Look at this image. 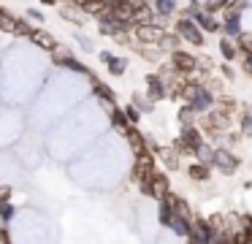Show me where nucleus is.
<instances>
[{
    "instance_id": "nucleus-1",
    "label": "nucleus",
    "mask_w": 252,
    "mask_h": 244,
    "mask_svg": "<svg viewBox=\"0 0 252 244\" xmlns=\"http://www.w3.org/2000/svg\"><path fill=\"white\" fill-rule=\"evenodd\" d=\"M182 98H185V103H187V106H190L195 114L212 111V108H214V95H212V90H206L203 84H198L195 79H190V81L185 84Z\"/></svg>"
},
{
    "instance_id": "nucleus-2",
    "label": "nucleus",
    "mask_w": 252,
    "mask_h": 244,
    "mask_svg": "<svg viewBox=\"0 0 252 244\" xmlns=\"http://www.w3.org/2000/svg\"><path fill=\"white\" fill-rule=\"evenodd\" d=\"M185 16H190L203 33H222V22L214 19L212 11H206V8H195V5H190V8L185 11Z\"/></svg>"
},
{
    "instance_id": "nucleus-3",
    "label": "nucleus",
    "mask_w": 252,
    "mask_h": 244,
    "mask_svg": "<svg viewBox=\"0 0 252 244\" xmlns=\"http://www.w3.org/2000/svg\"><path fill=\"white\" fill-rule=\"evenodd\" d=\"M163 35H165V30L160 25H152V19L136 22V25H133V38H136L138 43H158L160 46V38Z\"/></svg>"
},
{
    "instance_id": "nucleus-4",
    "label": "nucleus",
    "mask_w": 252,
    "mask_h": 244,
    "mask_svg": "<svg viewBox=\"0 0 252 244\" xmlns=\"http://www.w3.org/2000/svg\"><path fill=\"white\" fill-rule=\"evenodd\" d=\"M176 33H179V38H185L187 43H195V46H203V41H206L203 30L190 19V16H182V19L176 22Z\"/></svg>"
},
{
    "instance_id": "nucleus-5",
    "label": "nucleus",
    "mask_w": 252,
    "mask_h": 244,
    "mask_svg": "<svg viewBox=\"0 0 252 244\" xmlns=\"http://www.w3.org/2000/svg\"><path fill=\"white\" fill-rule=\"evenodd\" d=\"M239 163L241 160L228 149H214V155H212V166L217 168V171H222V174H236L239 171Z\"/></svg>"
},
{
    "instance_id": "nucleus-6",
    "label": "nucleus",
    "mask_w": 252,
    "mask_h": 244,
    "mask_svg": "<svg viewBox=\"0 0 252 244\" xmlns=\"http://www.w3.org/2000/svg\"><path fill=\"white\" fill-rule=\"evenodd\" d=\"M171 68L176 70V73H192V70L198 68V60L195 54H187L182 52V49H171Z\"/></svg>"
},
{
    "instance_id": "nucleus-7",
    "label": "nucleus",
    "mask_w": 252,
    "mask_h": 244,
    "mask_svg": "<svg viewBox=\"0 0 252 244\" xmlns=\"http://www.w3.org/2000/svg\"><path fill=\"white\" fill-rule=\"evenodd\" d=\"M168 193H171L168 176H165V174H160L158 168H155V171H152V176H149V198L160 201V198H165Z\"/></svg>"
},
{
    "instance_id": "nucleus-8",
    "label": "nucleus",
    "mask_w": 252,
    "mask_h": 244,
    "mask_svg": "<svg viewBox=\"0 0 252 244\" xmlns=\"http://www.w3.org/2000/svg\"><path fill=\"white\" fill-rule=\"evenodd\" d=\"M168 95V87H165V81H163V76H147V98L149 101H163V98Z\"/></svg>"
},
{
    "instance_id": "nucleus-9",
    "label": "nucleus",
    "mask_w": 252,
    "mask_h": 244,
    "mask_svg": "<svg viewBox=\"0 0 252 244\" xmlns=\"http://www.w3.org/2000/svg\"><path fill=\"white\" fill-rule=\"evenodd\" d=\"M122 133H125V139H127V141H130V146H133V152H136V155H138V152H147V136H144V133H138V128H136V125H130V122H127Z\"/></svg>"
},
{
    "instance_id": "nucleus-10",
    "label": "nucleus",
    "mask_w": 252,
    "mask_h": 244,
    "mask_svg": "<svg viewBox=\"0 0 252 244\" xmlns=\"http://www.w3.org/2000/svg\"><path fill=\"white\" fill-rule=\"evenodd\" d=\"M93 90H95V95L100 98V103H103V106H106V108H109V111H111V108H114V101H117V92L111 90V87L100 84L98 79L93 81Z\"/></svg>"
},
{
    "instance_id": "nucleus-11",
    "label": "nucleus",
    "mask_w": 252,
    "mask_h": 244,
    "mask_svg": "<svg viewBox=\"0 0 252 244\" xmlns=\"http://www.w3.org/2000/svg\"><path fill=\"white\" fill-rule=\"evenodd\" d=\"M165 228H171V231H174L176 236L187 239V231H190V217H185V214H176V211H174V217L168 220V225H165Z\"/></svg>"
},
{
    "instance_id": "nucleus-12",
    "label": "nucleus",
    "mask_w": 252,
    "mask_h": 244,
    "mask_svg": "<svg viewBox=\"0 0 252 244\" xmlns=\"http://www.w3.org/2000/svg\"><path fill=\"white\" fill-rule=\"evenodd\" d=\"M187 176L195 179V182H209V176H212V166H206V163L195 160L190 168H187Z\"/></svg>"
},
{
    "instance_id": "nucleus-13",
    "label": "nucleus",
    "mask_w": 252,
    "mask_h": 244,
    "mask_svg": "<svg viewBox=\"0 0 252 244\" xmlns=\"http://www.w3.org/2000/svg\"><path fill=\"white\" fill-rule=\"evenodd\" d=\"M30 38H33L35 46L46 49V52H52V49L57 46V38L52 35V33H44V30H33V33H30Z\"/></svg>"
},
{
    "instance_id": "nucleus-14",
    "label": "nucleus",
    "mask_w": 252,
    "mask_h": 244,
    "mask_svg": "<svg viewBox=\"0 0 252 244\" xmlns=\"http://www.w3.org/2000/svg\"><path fill=\"white\" fill-rule=\"evenodd\" d=\"M220 52H222V57L230 63V60L239 57V43H236L230 35H222V38H220Z\"/></svg>"
},
{
    "instance_id": "nucleus-15",
    "label": "nucleus",
    "mask_w": 252,
    "mask_h": 244,
    "mask_svg": "<svg viewBox=\"0 0 252 244\" xmlns=\"http://www.w3.org/2000/svg\"><path fill=\"white\" fill-rule=\"evenodd\" d=\"M17 25H19L17 16H11L6 8H0V33H11V35H17Z\"/></svg>"
},
{
    "instance_id": "nucleus-16",
    "label": "nucleus",
    "mask_w": 252,
    "mask_h": 244,
    "mask_svg": "<svg viewBox=\"0 0 252 244\" xmlns=\"http://www.w3.org/2000/svg\"><path fill=\"white\" fill-rule=\"evenodd\" d=\"M103 65L109 68L111 76H122V73H125V68H127V60H125V57H114V54H111V57L106 60Z\"/></svg>"
},
{
    "instance_id": "nucleus-17",
    "label": "nucleus",
    "mask_w": 252,
    "mask_h": 244,
    "mask_svg": "<svg viewBox=\"0 0 252 244\" xmlns=\"http://www.w3.org/2000/svg\"><path fill=\"white\" fill-rule=\"evenodd\" d=\"M212 155H214V149L206 144V141H201V144L192 149V157H195V160H201V163H206V166H212Z\"/></svg>"
},
{
    "instance_id": "nucleus-18",
    "label": "nucleus",
    "mask_w": 252,
    "mask_h": 244,
    "mask_svg": "<svg viewBox=\"0 0 252 244\" xmlns=\"http://www.w3.org/2000/svg\"><path fill=\"white\" fill-rule=\"evenodd\" d=\"M158 155L163 157V163H165V168H179V155H176L174 149H168V146H158Z\"/></svg>"
},
{
    "instance_id": "nucleus-19",
    "label": "nucleus",
    "mask_w": 252,
    "mask_h": 244,
    "mask_svg": "<svg viewBox=\"0 0 252 244\" xmlns=\"http://www.w3.org/2000/svg\"><path fill=\"white\" fill-rule=\"evenodd\" d=\"M168 201H171V206H174V211H176V214L192 217V211H190V204H187L185 198H179V195H171V193H168Z\"/></svg>"
},
{
    "instance_id": "nucleus-20",
    "label": "nucleus",
    "mask_w": 252,
    "mask_h": 244,
    "mask_svg": "<svg viewBox=\"0 0 252 244\" xmlns=\"http://www.w3.org/2000/svg\"><path fill=\"white\" fill-rule=\"evenodd\" d=\"M152 3H155V11L160 16H171L176 11V0H152Z\"/></svg>"
},
{
    "instance_id": "nucleus-21",
    "label": "nucleus",
    "mask_w": 252,
    "mask_h": 244,
    "mask_svg": "<svg viewBox=\"0 0 252 244\" xmlns=\"http://www.w3.org/2000/svg\"><path fill=\"white\" fill-rule=\"evenodd\" d=\"M111 125H114L117 130H125V125H127V117H125V111L122 108H111Z\"/></svg>"
},
{
    "instance_id": "nucleus-22",
    "label": "nucleus",
    "mask_w": 252,
    "mask_h": 244,
    "mask_svg": "<svg viewBox=\"0 0 252 244\" xmlns=\"http://www.w3.org/2000/svg\"><path fill=\"white\" fill-rule=\"evenodd\" d=\"M133 106H136L138 111H152V101H147V95H141V92L133 95Z\"/></svg>"
},
{
    "instance_id": "nucleus-23",
    "label": "nucleus",
    "mask_w": 252,
    "mask_h": 244,
    "mask_svg": "<svg viewBox=\"0 0 252 244\" xmlns=\"http://www.w3.org/2000/svg\"><path fill=\"white\" fill-rule=\"evenodd\" d=\"M122 111H125V117H127V122H130V125H138V122H141V111H138L133 103H130V106H125Z\"/></svg>"
},
{
    "instance_id": "nucleus-24",
    "label": "nucleus",
    "mask_w": 252,
    "mask_h": 244,
    "mask_svg": "<svg viewBox=\"0 0 252 244\" xmlns=\"http://www.w3.org/2000/svg\"><path fill=\"white\" fill-rule=\"evenodd\" d=\"M239 130H241V136H252V114H244L239 119Z\"/></svg>"
},
{
    "instance_id": "nucleus-25",
    "label": "nucleus",
    "mask_w": 252,
    "mask_h": 244,
    "mask_svg": "<svg viewBox=\"0 0 252 244\" xmlns=\"http://www.w3.org/2000/svg\"><path fill=\"white\" fill-rule=\"evenodd\" d=\"M192 117H195V111H192L190 106H185L179 111V119H182V125H192Z\"/></svg>"
},
{
    "instance_id": "nucleus-26",
    "label": "nucleus",
    "mask_w": 252,
    "mask_h": 244,
    "mask_svg": "<svg viewBox=\"0 0 252 244\" xmlns=\"http://www.w3.org/2000/svg\"><path fill=\"white\" fill-rule=\"evenodd\" d=\"M14 211H17V209H14V206L8 204V201H0V214L6 217V220H11V217H14Z\"/></svg>"
},
{
    "instance_id": "nucleus-27",
    "label": "nucleus",
    "mask_w": 252,
    "mask_h": 244,
    "mask_svg": "<svg viewBox=\"0 0 252 244\" xmlns=\"http://www.w3.org/2000/svg\"><path fill=\"white\" fill-rule=\"evenodd\" d=\"M241 65H244V70L252 76V52H244V54H241Z\"/></svg>"
},
{
    "instance_id": "nucleus-28",
    "label": "nucleus",
    "mask_w": 252,
    "mask_h": 244,
    "mask_svg": "<svg viewBox=\"0 0 252 244\" xmlns=\"http://www.w3.org/2000/svg\"><path fill=\"white\" fill-rule=\"evenodd\" d=\"M28 19H35V22H44V14L35 8H28Z\"/></svg>"
},
{
    "instance_id": "nucleus-29",
    "label": "nucleus",
    "mask_w": 252,
    "mask_h": 244,
    "mask_svg": "<svg viewBox=\"0 0 252 244\" xmlns=\"http://www.w3.org/2000/svg\"><path fill=\"white\" fill-rule=\"evenodd\" d=\"M222 73H225V79H233V76H236V70L230 68L228 63H225V65H222Z\"/></svg>"
},
{
    "instance_id": "nucleus-30",
    "label": "nucleus",
    "mask_w": 252,
    "mask_h": 244,
    "mask_svg": "<svg viewBox=\"0 0 252 244\" xmlns=\"http://www.w3.org/2000/svg\"><path fill=\"white\" fill-rule=\"evenodd\" d=\"M79 46H82L84 52H90V49H93V43H90L87 38H82V35H79Z\"/></svg>"
},
{
    "instance_id": "nucleus-31",
    "label": "nucleus",
    "mask_w": 252,
    "mask_h": 244,
    "mask_svg": "<svg viewBox=\"0 0 252 244\" xmlns=\"http://www.w3.org/2000/svg\"><path fill=\"white\" fill-rule=\"evenodd\" d=\"M0 242H8V231H6V228L0 231Z\"/></svg>"
},
{
    "instance_id": "nucleus-32",
    "label": "nucleus",
    "mask_w": 252,
    "mask_h": 244,
    "mask_svg": "<svg viewBox=\"0 0 252 244\" xmlns=\"http://www.w3.org/2000/svg\"><path fill=\"white\" fill-rule=\"evenodd\" d=\"M8 225V220H6V217H3V214H0V231H3V228H6Z\"/></svg>"
}]
</instances>
